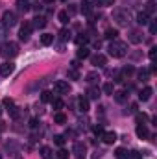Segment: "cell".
Listing matches in <instances>:
<instances>
[{
	"label": "cell",
	"instance_id": "45",
	"mask_svg": "<svg viewBox=\"0 0 157 159\" xmlns=\"http://www.w3.org/2000/svg\"><path fill=\"white\" fill-rule=\"evenodd\" d=\"M113 2H115V0H102V4H105V6H111Z\"/></svg>",
	"mask_w": 157,
	"mask_h": 159
},
{
	"label": "cell",
	"instance_id": "15",
	"mask_svg": "<svg viewBox=\"0 0 157 159\" xmlns=\"http://www.w3.org/2000/svg\"><path fill=\"white\" fill-rule=\"evenodd\" d=\"M78 105H80V111H83V113H85V111H89V100H87V98H83V96H81V98L78 100Z\"/></svg>",
	"mask_w": 157,
	"mask_h": 159
},
{
	"label": "cell",
	"instance_id": "12",
	"mask_svg": "<svg viewBox=\"0 0 157 159\" xmlns=\"http://www.w3.org/2000/svg\"><path fill=\"white\" fill-rule=\"evenodd\" d=\"M41 43L44 44V47H48V44L54 43V35H52V33H43V35H41Z\"/></svg>",
	"mask_w": 157,
	"mask_h": 159
},
{
	"label": "cell",
	"instance_id": "11",
	"mask_svg": "<svg viewBox=\"0 0 157 159\" xmlns=\"http://www.w3.org/2000/svg\"><path fill=\"white\" fill-rule=\"evenodd\" d=\"M137 137H139V139H146V137H148V128H146L144 124H139V126H137Z\"/></svg>",
	"mask_w": 157,
	"mask_h": 159
},
{
	"label": "cell",
	"instance_id": "6",
	"mask_svg": "<svg viewBox=\"0 0 157 159\" xmlns=\"http://www.w3.org/2000/svg\"><path fill=\"white\" fill-rule=\"evenodd\" d=\"M13 71H15V65L11 61H6L0 65V76H9V74H13Z\"/></svg>",
	"mask_w": 157,
	"mask_h": 159
},
{
	"label": "cell",
	"instance_id": "2",
	"mask_svg": "<svg viewBox=\"0 0 157 159\" xmlns=\"http://www.w3.org/2000/svg\"><path fill=\"white\" fill-rule=\"evenodd\" d=\"M109 54L113 56V57H122L126 54V44L120 43V41H113L109 44Z\"/></svg>",
	"mask_w": 157,
	"mask_h": 159
},
{
	"label": "cell",
	"instance_id": "44",
	"mask_svg": "<svg viewBox=\"0 0 157 159\" xmlns=\"http://www.w3.org/2000/svg\"><path fill=\"white\" fill-rule=\"evenodd\" d=\"M4 105L11 107V105H13V100H11V98H4Z\"/></svg>",
	"mask_w": 157,
	"mask_h": 159
},
{
	"label": "cell",
	"instance_id": "28",
	"mask_svg": "<svg viewBox=\"0 0 157 159\" xmlns=\"http://www.w3.org/2000/svg\"><path fill=\"white\" fill-rule=\"evenodd\" d=\"M59 37H61V41H69V37H70V32L67 30V28H63V30L59 32Z\"/></svg>",
	"mask_w": 157,
	"mask_h": 159
},
{
	"label": "cell",
	"instance_id": "3",
	"mask_svg": "<svg viewBox=\"0 0 157 159\" xmlns=\"http://www.w3.org/2000/svg\"><path fill=\"white\" fill-rule=\"evenodd\" d=\"M15 22H17V17H15L13 11H6V13L2 15V24H4V26L11 28V26H15Z\"/></svg>",
	"mask_w": 157,
	"mask_h": 159
},
{
	"label": "cell",
	"instance_id": "47",
	"mask_svg": "<svg viewBox=\"0 0 157 159\" xmlns=\"http://www.w3.org/2000/svg\"><path fill=\"white\" fill-rule=\"evenodd\" d=\"M150 57H152V59L155 57V48H152V50H150Z\"/></svg>",
	"mask_w": 157,
	"mask_h": 159
},
{
	"label": "cell",
	"instance_id": "21",
	"mask_svg": "<svg viewBox=\"0 0 157 159\" xmlns=\"http://www.w3.org/2000/svg\"><path fill=\"white\" fill-rule=\"evenodd\" d=\"M54 122L56 124H65L67 122V117L63 115V113H56V115H54Z\"/></svg>",
	"mask_w": 157,
	"mask_h": 159
},
{
	"label": "cell",
	"instance_id": "14",
	"mask_svg": "<svg viewBox=\"0 0 157 159\" xmlns=\"http://www.w3.org/2000/svg\"><path fill=\"white\" fill-rule=\"evenodd\" d=\"M74 152H76V157H78V159H83L85 146H83V144H80V143H76V146H74Z\"/></svg>",
	"mask_w": 157,
	"mask_h": 159
},
{
	"label": "cell",
	"instance_id": "37",
	"mask_svg": "<svg viewBox=\"0 0 157 159\" xmlns=\"http://www.w3.org/2000/svg\"><path fill=\"white\" fill-rule=\"evenodd\" d=\"M81 11H83V13H91V4L83 2V4H81Z\"/></svg>",
	"mask_w": 157,
	"mask_h": 159
},
{
	"label": "cell",
	"instance_id": "34",
	"mask_svg": "<svg viewBox=\"0 0 157 159\" xmlns=\"http://www.w3.org/2000/svg\"><path fill=\"white\" fill-rule=\"evenodd\" d=\"M141 33L139 32H131V37H129V41H133V43H139L141 41V37H139Z\"/></svg>",
	"mask_w": 157,
	"mask_h": 159
},
{
	"label": "cell",
	"instance_id": "31",
	"mask_svg": "<svg viewBox=\"0 0 157 159\" xmlns=\"http://www.w3.org/2000/svg\"><path fill=\"white\" fill-rule=\"evenodd\" d=\"M104 93L105 95H113V83H105L104 85Z\"/></svg>",
	"mask_w": 157,
	"mask_h": 159
},
{
	"label": "cell",
	"instance_id": "46",
	"mask_svg": "<svg viewBox=\"0 0 157 159\" xmlns=\"http://www.w3.org/2000/svg\"><path fill=\"white\" fill-rule=\"evenodd\" d=\"M4 130H6V122L0 120V131H4Z\"/></svg>",
	"mask_w": 157,
	"mask_h": 159
},
{
	"label": "cell",
	"instance_id": "33",
	"mask_svg": "<svg viewBox=\"0 0 157 159\" xmlns=\"http://www.w3.org/2000/svg\"><path fill=\"white\" fill-rule=\"evenodd\" d=\"M57 159H69V152L61 148V150L57 152Z\"/></svg>",
	"mask_w": 157,
	"mask_h": 159
},
{
	"label": "cell",
	"instance_id": "48",
	"mask_svg": "<svg viewBox=\"0 0 157 159\" xmlns=\"http://www.w3.org/2000/svg\"><path fill=\"white\" fill-rule=\"evenodd\" d=\"M2 37H4V30H2V28H0V39H2Z\"/></svg>",
	"mask_w": 157,
	"mask_h": 159
},
{
	"label": "cell",
	"instance_id": "5",
	"mask_svg": "<svg viewBox=\"0 0 157 159\" xmlns=\"http://www.w3.org/2000/svg\"><path fill=\"white\" fill-rule=\"evenodd\" d=\"M54 89H56V93L63 95V93H69V91H70V85H69V81L57 80V81H54Z\"/></svg>",
	"mask_w": 157,
	"mask_h": 159
},
{
	"label": "cell",
	"instance_id": "40",
	"mask_svg": "<svg viewBox=\"0 0 157 159\" xmlns=\"http://www.w3.org/2000/svg\"><path fill=\"white\" fill-rule=\"evenodd\" d=\"M76 43H78V44H80V47H81V44H85V43H87V37H85V35L81 33V35H80V37L76 39Z\"/></svg>",
	"mask_w": 157,
	"mask_h": 159
},
{
	"label": "cell",
	"instance_id": "26",
	"mask_svg": "<svg viewBox=\"0 0 157 159\" xmlns=\"http://www.w3.org/2000/svg\"><path fill=\"white\" fill-rule=\"evenodd\" d=\"M78 57H80V59H85V57H89V50H87L85 47H80V48H78Z\"/></svg>",
	"mask_w": 157,
	"mask_h": 159
},
{
	"label": "cell",
	"instance_id": "4",
	"mask_svg": "<svg viewBox=\"0 0 157 159\" xmlns=\"http://www.w3.org/2000/svg\"><path fill=\"white\" fill-rule=\"evenodd\" d=\"M32 22H26V24H22L20 26V32H19V37H20V41H28L30 39V33H32Z\"/></svg>",
	"mask_w": 157,
	"mask_h": 159
},
{
	"label": "cell",
	"instance_id": "10",
	"mask_svg": "<svg viewBox=\"0 0 157 159\" xmlns=\"http://www.w3.org/2000/svg\"><path fill=\"white\" fill-rule=\"evenodd\" d=\"M152 93H153V91H152V87H144V89L141 91L139 98H141L142 102H146V100H150V98H152Z\"/></svg>",
	"mask_w": 157,
	"mask_h": 159
},
{
	"label": "cell",
	"instance_id": "50",
	"mask_svg": "<svg viewBox=\"0 0 157 159\" xmlns=\"http://www.w3.org/2000/svg\"><path fill=\"white\" fill-rule=\"evenodd\" d=\"M44 2H52V0H44Z\"/></svg>",
	"mask_w": 157,
	"mask_h": 159
},
{
	"label": "cell",
	"instance_id": "17",
	"mask_svg": "<svg viewBox=\"0 0 157 159\" xmlns=\"http://www.w3.org/2000/svg\"><path fill=\"white\" fill-rule=\"evenodd\" d=\"M85 78H87V81H89V83H94V81H98V80H100V74H98V72H89Z\"/></svg>",
	"mask_w": 157,
	"mask_h": 159
},
{
	"label": "cell",
	"instance_id": "19",
	"mask_svg": "<svg viewBox=\"0 0 157 159\" xmlns=\"http://www.w3.org/2000/svg\"><path fill=\"white\" fill-rule=\"evenodd\" d=\"M115 17L118 19L117 22H118V24H120V26H126V24H128V19L124 17V13H120V11H117V13H115Z\"/></svg>",
	"mask_w": 157,
	"mask_h": 159
},
{
	"label": "cell",
	"instance_id": "30",
	"mask_svg": "<svg viewBox=\"0 0 157 159\" xmlns=\"http://www.w3.org/2000/svg\"><path fill=\"white\" fill-rule=\"evenodd\" d=\"M133 72H135V69H133V67H126V69L122 71V76H126V78H129Z\"/></svg>",
	"mask_w": 157,
	"mask_h": 159
},
{
	"label": "cell",
	"instance_id": "35",
	"mask_svg": "<svg viewBox=\"0 0 157 159\" xmlns=\"http://www.w3.org/2000/svg\"><path fill=\"white\" fill-rule=\"evenodd\" d=\"M148 76H150L148 71H141V72H139V78H141L142 81H148Z\"/></svg>",
	"mask_w": 157,
	"mask_h": 159
},
{
	"label": "cell",
	"instance_id": "32",
	"mask_svg": "<svg viewBox=\"0 0 157 159\" xmlns=\"http://www.w3.org/2000/svg\"><path fill=\"white\" fill-rule=\"evenodd\" d=\"M54 143H56L57 146H63V144H65V139H63V135H56V137H54Z\"/></svg>",
	"mask_w": 157,
	"mask_h": 159
},
{
	"label": "cell",
	"instance_id": "9",
	"mask_svg": "<svg viewBox=\"0 0 157 159\" xmlns=\"http://www.w3.org/2000/svg\"><path fill=\"white\" fill-rule=\"evenodd\" d=\"M44 26H46V19H44V17H35V19H33V24H32V28L41 30V28H44Z\"/></svg>",
	"mask_w": 157,
	"mask_h": 159
},
{
	"label": "cell",
	"instance_id": "29",
	"mask_svg": "<svg viewBox=\"0 0 157 159\" xmlns=\"http://www.w3.org/2000/svg\"><path fill=\"white\" fill-rule=\"evenodd\" d=\"M98 96H100V91H98V89H94V87L89 89V98H94V100H96Z\"/></svg>",
	"mask_w": 157,
	"mask_h": 159
},
{
	"label": "cell",
	"instance_id": "27",
	"mask_svg": "<svg viewBox=\"0 0 157 159\" xmlns=\"http://www.w3.org/2000/svg\"><path fill=\"white\" fill-rule=\"evenodd\" d=\"M41 100L43 102H52V93H50V91H43V93H41Z\"/></svg>",
	"mask_w": 157,
	"mask_h": 159
},
{
	"label": "cell",
	"instance_id": "39",
	"mask_svg": "<svg viewBox=\"0 0 157 159\" xmlns=\"http://www.w3.org/2000/svg\"><path fill=\"white\" fill-rule=\"evenodd\" d=\"M128 159H141L139 152H128Z\"/></svg>",
	"mask_w": 157,
	"mask_h": 159
},
{
	"label": "cell",
	"instance_id": "18",
	"mask_svg": "<svg viewBox=\"0 0 157 159\" xmlns=\"http://www.w3.org/2000/svg\"><path fill=\"white\" fill-rule=\"evenodd\" d=\"M17 6H19V9H20V11H24V13L30 9V4L26 2V0H17Z\"/></svg>",
	"mask_w": 157,
	"mask_h": 159
},
{
	"label": "cell",
	"instance_id": "22",
	"mask_svg": "<svg viewBox=\"0 0 157 159\" xmlns=\"http://www.w3.org/2000/svg\"><path fill=\"white\" fill-rule=\"evenodd\" d=\"M115 157H117V159H128V152H126L124 148H117Z\"/></svg>",
	"mask_w": 157,
	"mask_h": 159
},
{
	"label": "cell",
	"instance_id": "7",
	"mask_svg": "<svg viewBox=\"0 0 157 159\" xmlns=\"http://www.w3.org/2000/svg\"><path fill=\"white\" fill-rule=\"evenodd\" d=\"M102 137H104V143H105V144H113V143L117 141V133H115V131H107V133L102 135Z\"/></svg>",
	"mask_w": 157,
	"mask_h": 159
},
{
	"label": "cell",
	"instance_id": "38",
	"mask_svg": "<svg viewBox=\"0 0 157 159\" xmlns=\"http://www.w3.org/2000/svg\"><path fill=\"white\" fill-rule=\"evenodd\" d=\"M9 115H11L13 119H17V117H19V107H15V105H11V109H9Z\"/></svg>",
	"mask_w": 157,
	"mask_h": 159
},
{
	"label": "cell",
	"instance_id": "42",
	"mask_svg": "<svg viewBox=\"0 0 157 159\" xmlns=\"http://www.w3.org/2000/svg\"><path fill=\"white\" fill-rule=\"evenodd\" d=\"M94 133H96V135H104V128H102V126H96V128H94Z\"/></svg>",
	"mask_w": 157,
	"mask_h": 159
},
{
	"label": "cell",
	"instance_id": "41",
	"mask_svg": "<svg viewBox=\"0 0 157 159\" xmlns=\"http://www.w3.org/2000/svg\"><path fill=\"white\" fill-rule=\"evenodd\" d=\"M39 124H41V122H39L37 119H32V120H30V126H32V128H37Z\"/></svg>",
	"mask_w": 157,
	"mask_h": 159
},
{
	"label": "cell",
	"instance_id": "16",
	"mask_svg": "<svg viewBox=\"0 0 157 159\" xmlns=\"http://www.w3.org/2000/svg\"><path fill=\"white\" fill-rule=\"evenodd\" d=\"M50 155H52L50 146H43V148H41V157H43V159H50Z\"/></svg>",
	"mask_w": 157,
	"mask_h": 159
},
{
	"label": "cell",
	"instance_id": "13",
	"mask_svg": "<svg viewBox=\"0 0 157 159\" xmlns=\"http://www.w3.org/2000/svg\"><path fill=\"white\" fill-rule=\"evenodd\" d=\"M137 22L141 26H144V24H148L150 22V19H148V13H144V11H141L139 15H137Z\"/></svg>",
	"mask_w": 157,
	"mask_h": 159
},
{
	"label": "cell",
	"instance_id": "24",
	"mask_svg": "<svg viewBox=\"0 0 157 159\" xmlns=\"http://www.w3.org/2000/svg\"><path fill=\"white\" fill-rule=\"evenodd\" d=\"M57 19H59V22H63V24H67V22H69V11H59Z\"/></svg>",
	"mask_w": 157,
	"mask_h": 159
},
{
	"label": "cell",
	"instance_id": "25",
	"mask_svg": "<svg viewBox=\"0 0 157 159\" xmlns=\"http://www.w3.org/2000/svg\"><path fill=\"white\" fill-rule=\"evenodd\" d=\"M117 35H118V32H117V30H113V28L105 30V39H117Z\"/></svg>",
	"mask_w": 157,
	"mask_h": 159
},
{
	"label": "cell",
	"instance_id": "23",
	"mask_svg": "<svg viewBox=\"0 0 157 159\" xmlns=\"http://www.w3.org/2000/svg\"><path fill=\"white\" fill-rule=\"evenodd\" d=\"M155 11V2H153V0H148V2H146V9H144V13H153Z\"/></svg>",
	"mask_w": 157,
	"mask_h": 159
},
{
	"label": "cell",
	"instance_id": "49",
	"mask_svg": "<svg viewBox=\"0 0 157 159\" xmlns=\"http://www.w3.org/2000/svg\"><path fill=\"white\" fill-rule=\"evenodd\" d=\"M17 159H22V155H17Z\"/></svg>",
	"mask_w": 157,
	"mask_h": 159
},
{
	"label": "cell",
	"instance_id": "1",
	"mask_svg": "<svg viewBox=\"0 0 157 159\" xmlns=\"http://www.w3.org/2000/svg\"><path fill=\"white\" fill-rule=\"evenodd\" d=\"M17 54H19V47H17L15 43L6 41V43L0 44V56H2V57H6V59H13Z\"/></svg>",
	"mask_w": 157,
	"mask_h": 159
},
{
	"label": "cell",
	"instance_id": "36",
	"mask_svg": "<svg viewBox=\"0 0 157 159\" xmlns=\"http://www.w3.org/2000/svg\"><path fill=\"white\" fill-rule=\"evenodd\" d=\"M52 105H54V109H61L63 107V100H52Z\"/></svg>",
	"mask_w": 157,
	"mask_h": 159
},
{
	"label": "cell",
	"instance_id": "51",
	"mask_svg": "<svg viewBox=\"0 0 157 159\" xmlns=\"http://www.w3.org/2000/svg\"><path fill=\"white\" fill-rule=\"evenodd\" d=\"M0 115H2V107H0Z\"/></svg>",
	"mask_w": 157,
	"mask_h": 159
},
{
	"label": "cell",
	"instance_id": "8",
	"mask_svg": "<svg viewBox=\"0 0 157 159\" xmlns=\"http://www.w3.org/2000/svg\"><path fill=\"white\" fill-rule=\"evenodd\" d=\"M105 61H107V59H105V56H102V54H96V56L91 57V63H93V65H98V67H104Z\"/></svg>",
	"mask_w": 157,
	"mask_h": 159
},
{
	"label": "cell",
	"instance_id": "20",
	"mask_svg": "<svg viewBox=\"0 0 157 159\" xmlns=\"http://www.w3.org/2000/svg\"><path fill=\"white\" fill-rule=\"evenodd\" d=\"M113 95H115V100L117 102H120V104L126 102V91H117V93H113Z\"/></svg>",
	"mask_w": 157,
	"mask_h": 159
},
{
	"label": "cell",
	"instance_id": "43",
	"mask_svg": "<svg viewBox=\"0 0 157 159\" xmlns=\"http://www.w3.org/2000/svg\"><path fill=\"white\" fill-rule=\"evenodd\" d=\"M69 76H70L72 80H78V72H76V71H69Z\"/></svg>",
	"mask_w": 157,
	"mask_h": 159
}]
</instances>
